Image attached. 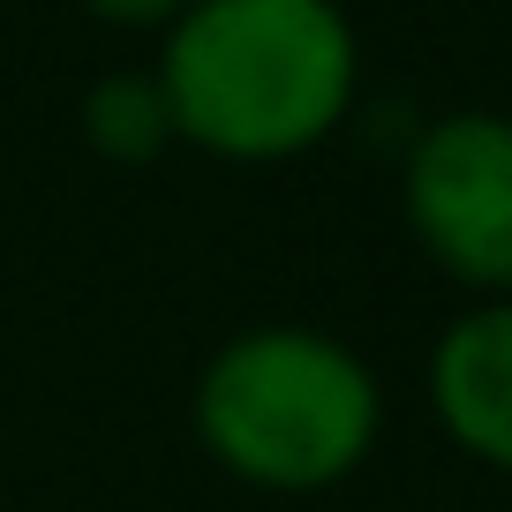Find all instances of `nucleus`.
I'll return each instance as SVG.
<instances>
[{
	"label": "nucleus",
	"instance_id": "423d86ee",
	"mask_svg": "<svg viewBox=\"0 0 512 512\" xmlns=\"http://www.w3.org/2000/svg\"><path fill=\"white\" fill-rule=\"evenodd\" d=\"M76 8L98 23H121V31H166V23L189 16L196 0H76Z\"/></svg>",
	"mask_w": 512,
	"mask_h": 512
},
{
	"label": "nucleus",
	"instance_id": "39448f33",
	"mask_svg": "<svg viewBox=\"0 0 512 512\" xmlns=\"http://www.w3.org/2000/svg\"><path fill=\"white\" fill-rule=\"evenodd\" d=\"M76 128L106 166H159L166 151L181 144L174 106H166L151 68H113V76H98L91 91H83V106H76Z\"/></svg>",
	"mask_w": 512,
	"mask_h": 512
},
{
	"label": "nucleus",
	"instance_id": "20e7f679",
	"mask_svg": "<svg viewBox=\"0 0 512 512\" xmlns=\"http://www.w3.org/2000/svg\"><path fill=\"white\" fill-rule=\"evenodd\" d=\"M430 415L467 460L512 475V294L475 302L437 332L422 369Z\"/></svg>",
	"mask_w": 512,
	"mask_h": 512
},
{
	"label": "nucleus",
	"instance_id": "f257e3e1",
	"mask_svg": "<svg viewBox=\"0 0 512 512\" xmlns=\"http://www.w3.org/2000/svg\"><path fill=\"white\" fill-rule=\"evenodd\" d=\"M174 136L226 166H287L347 128L362 38L339 0H196L159 31Z\"/></svg>",
	"mask_w": 512,
	"mask_h": 512
},
{
	"label": "nucleus",
	"instance_id": "7ed1b4c3",
	"mask_svg": "<svg viewBox=\"0 0 512 512\" xmlns=\"http://www.w3.org/2000/svg\"><path fill=\"white\" fill-rule=\"evenodd\" d=\"M400 219L452 287L512 294V113L467 106L422 128L400 159Z\"/></svg>",
	"mask_w": 512,
	"mask_h": 512
},
{
	"label": "nucleus",
	"instance_id": "f03ea898",
	"mask_svg": "<svg viewBox=\"0 0 512 512\" xmlns=\"http://www.w3.org/2000/svg\"><path fill=\"white\" fill-rule=\"evenodd\" d=\"M189 430L249 490L317 497L377 452L384 384L317 324H249L196 369Z\"/></svg>",
	"mask_w": 512,
	"mask_h": 512
}]
</instances>
